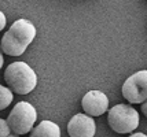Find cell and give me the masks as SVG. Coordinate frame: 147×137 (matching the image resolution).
Masks as SVG:
<instances>
[{"mask_svg":"<svg viewBox=\"0 0 147 137\" xmlns=\"http://www.w3.org/2000/svg\"><path fill=\"white\" fill-rule=\"evenodd\" d=\"M83 110L90 117H99L109 108V99L100 91H90L81 100Z\"/></svg>","mask_w":147,"mask_h":137,"instance_id":"6","label":"cell"},{"mask_svg":"<svg viewBox=\"0 0 147 137\" xmlns=\"http://www.w3.org/2000/svg\"><path fill=\"white\" fill-rule=\"evenodd\" d=\"M30 137H61V129L51 121H43L32 129Z\"/></svg>","mask_w":147,"mask_h":137,"instance_id":"8","label":"cell"},{"mask_svg":"<svg viewBox=\"0 0 147 137\" xmlns=\"http://www.w3.org/2000/svg\"><path fill=\"white\" fill-rule=\"evenodd\" d=\"M142 112H143V114L146 115V118H147V100L142 104Z\"/></svg>","mask_w":147,"mask_h":137,"instance_id":"12","label":"cell"},{"mask_svg":"<svg viewBox=\"0 0 147 137\" xmlns=\"http://www.w3.org/2000/svg\"><path fill=\"white\" fill-rule=\"evenodd\" d=\"M95 132L94 118L85 114H76L67 124V133L70 137H94Z\"/></svg>","mask_w":147,"mask_h":137,"instance_id":"7","label":"cell"},{"mask_svg":"<svg viewBox=\"0 0 147 137\" xmlns=\"http://www.w3.org/2000/svg\"><path fill=\"white\" fill-rule=\"evenodd\" d=\"M36 119H37L36 108L28 102H19L11 110L7 118V122L11 132H14L15 134H25L33 129Z\"/></svg>","mask_w":147,"mask_h":137,"instance_id":"4","label":"cell"},{"mask_svg":"<svg viewBox=\"0 0 147 137\" xmlns=\"http://www.w3.org/2000/svg\"><path fill=\"white\" fill-rule=\"evenodd\" d=\"M122 96L129 103H144L147 100V70L132 74L122 85Z\"/></svg>","mask_w":147,"mask_h":137,"instance_id":"5","label":"cell"},{"mask_svg":"<svg viewBox=\"0 0 147 137\" xmlns=\"http://www.w3.org/2000/svg\"><path fill=\"white\" fill-rule=\"evenodd\" d=\"M6 15L0 11V32L3 30V27H6Z\"/></svg>","mask_w":147,"mask_h":137,"instance_id":"11","label":"cell"},{"mask_svg":"<svg viewBox=\"0 0 147 137\" xmlns=\"http://www.w3.org/2000/svg\"><path fill=\"white\" fill-rule=\"evenodd\" d=\"M13 91L10 88H6L0 85V110H4L13 102Z\"/></svg>","mask_w":147,"mask_h":137,"instance_id":"9","label":"cell"},{"mask_svg":"<svg viewBox=\"0 0 147 137\" xmlns=\"http://www.w3.org/2000/svg\"><path fill=\"white\" fill-rule=\"evenodd\" d=\"M8 137H18V136H14V134H10V136Z\"/></svg>","mask_w":147,"mask_h":137,"instance_id":"15","label":"cell"},{"mask_svg":"<svg viewBox=\"0 0 147 137\" xmlns=\"http://www.w3.org/2000/svg\"><path fill=\"white\" fill-rule=\"evenodd\" d=\"M4 81L14 93L28 95L36 88L37 76L28 63L14 62L4 72Z\"/></svg>","mask_w":147,"mask_h":137,"instance_id":"2","label":"cell"},{"mask_svg":"<svg viewBox=\"0 0 147 137\" xmlns=\"http://www.w3.org/2000/svg\"><path fill=\"white\" fill-rule=\"evenodd\" d=\"M10 132H11V129L8 126V122L0 118V137H8Z\"/></svg>","mask_w":147,"mask_h":137,"instance_id":"10","label":"cell"},{"mask_svg":"<svg viewBox=\"0 0 147 137\" xmlns=\"http://www.w3.org/2000/svg\"><path fill=\"white\" fill-rule=\"evenodd\" d=\"M36 37V27L30 21L18 19L4 33L1 39V49L6 55L19 56Z\"/></svg>","mask_w":147,"mask_h":137,"instance_id":"1","label":"cell"},{"mask_svg":"<svg viewBox=\"0 0 147 137\" xmlns=\"http://www.w3.org/2000/svg\"><path fill=\"white\" fill-rule=\"evenodd\" d=\"M109 126L120 134L131 133L139 126V114L134 107L127 104H117L109 110Z\"/></svg>","mask_w":147,"mask_h":137,"instance_id":"3","label":"cell"},{"mask_svg":"<svg viewBox=\"0 0 147 137\" xmlns=\"http://www.w3.org/2000/svg\"><path fill=\"white\" fill-rule=\"evenodd\" d=\"M3 63H4V59H3V53L0 51V69L3 67Z\"/></svg>","mask_w":147,"mask_h":137,"instance_id":"14","label":"cell"},{"mask_svg":"<svg viewBox=\"0 0 147 137\" xmlns=\"http://www.w3.org/2000/svg\"><path fill=\"white\" fill-rule=\"evenodd\" d=\"M129 137H147L144 133H134V134H131Z\"/></svg>","mask_w":147,"mask_h":137,"instance_id":"13","label":"cell"}]
</instances>
